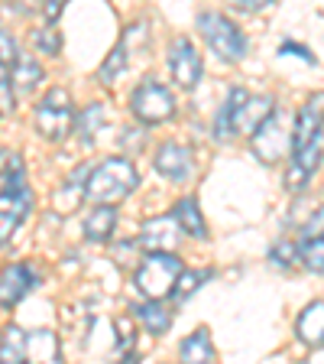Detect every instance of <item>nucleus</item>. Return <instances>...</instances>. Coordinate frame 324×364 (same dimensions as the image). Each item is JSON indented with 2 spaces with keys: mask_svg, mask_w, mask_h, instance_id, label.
I'll return each instance as SVG.
<instances>
[{
  "mask_svg": "<svg viewBox=\"0 0 324 364\" xmlns=\"http://www.w3.org/2000/svg\"><path fill=\"white\" fill-rule=\"evenodd\" d=\"M230 4L240 10H263V7H269L272 0H230Z\"/></svg>",
  "mask_w": 324,
  "mask_h": 364,
  "instance_id": "32",
  "label": "nucleus"
},
{
  "mask_svg": "<svg viewBox=\"0 0 324 364\" xmlns=\"http://www.w3.org/2000/svg\"><path fill=\"white\" fill-rule=\"evenodd\" d=\"M36 127L52 144H62L72 134V127H75V105H72V95L65 88L45 91V98L36 107Z\"/></svg>",
  "mask_w": 324,
  "mask_h": 364,
  "instance_id": "4",
  "label": "nucleus"
},
{
  "mask_svg": "<svg viewBox=\"0 0 324 364\" xmlns=\"http://www.w3.org/2000/svg\"><path fill=\"white\" fill-rule=\"evenodd\" d=\"M169 65H172L175 82L185 91L201 82V55H198V49L185 36L172 43V49H169Z\"/></svg>",
  "mask_w": 324,
  "mask_h": 364,
  "instance_id": "8",
  "label": "nucleus"
},
{
  "mask_svg": "<svg viewBox=\"0 0 324 364\" xmlns=\"http://www.w3.org/2000/svg\"><path fill=\"white\" fill-rule=\"evenodd\" d=\"M16 107V95L10 88V72L7 65H0V114H10Z\"/></svg>",
  "mask_w": 324,
  "mask_h": 364,
  "instance_id": "26",
  "label": "nucleus"
},
{
  "mask_svg": "<svg viewBox=\"0 0 324 364\" xmlns=\"http://www.w3.org/2000/svg\"><path fill=\"white\" fill-rule=\"evenodd\" d=\"M295 332H298V338H302L305 345H315V348L321 345V335H324V306H321V299H315V303L298 316Z\"/></svg>",
  "mask_w": 324,
  "mask_h": 364,
  "instance_id": "16",
  "label": "nucleus"
},
{
  "mask_svg": "<svg viewBox=\"0 0 324 364\" xmlns=\"http://www.w3.org/2000/svg\"><path fill=\"white\" fill-rule=\"evenodd\" d=\"M33 212V192L26 186V166L20 153L7 150L0 156V247L13 237L20 221Z\"/></svg>",
  "mask_w": 324,
  "mask_h": 364,
  "instance_id": "1",
  "label": "nucleus"
},
{
  "mask_svg": "<svg viewBox=\"0 0 324 364\" xmlns=\"http://www.w3.org/2000/svg\"><path fill=\"white\" fill-rule=\"evenodd\" d=\"M172 218L179 221V228H181V231H185L189 237H208V228H204L201 208H198L195 198H181V202H175Z\"/></svg>",
  "mask_w": 324,
  "mask_h": 364,
  "instance_id": "15",
  "label": "nucleus"
},
{
  "mask_svg": "<svg viewBox=\"0 0 324 364\" xmlns=\"http://www.w3.org/2000/svg\"><path fill=\"white\" fill-rule=\"evenodd\" d=\"M68 0H43V16H45V23H55L59 20V14H62V7H65Z\"/></svg>",
  "mask_w": 324,
  "mask_h": 364,
  "instance_id": "30",
  "label": "nucleus"
},
{
  "mask_svg": "<svg viewBox=\"0 0 324 364\" xmlns=\"http://www.w3.org/2000/svg\"><path fill=\"white\" fill-rule=\"evenodd\" d=\"M152 166H156L159 176H166V179L185 182L191 176V169H195V163H191V153L181 144H162L156 150V156H152Z\"/></svg>",
  "mask_w": 324,
  "mask_h": 364,
  "instance_id": "9",
  "label": "nucleus"
},
{
  "mask_svg": "<svg viewBox=\"0 0 324 364\" xmlns=\"http://www.w3.org/2000/svg\"><path fill=\"white\" fill-rule=\"evenodd\" d=\"M282 53H289V55H302L305 62H315V55L305 53V46H298V43H282Z\"/></svg>",
  "mask_w": 324,
  "mask_h": 364,
  "instance_id": "31",
  "label": "nucleus"
},
{
  "mask_svg": "<svg viewBox=\"0 0 324 364\" xmlns=\"http://www.w3.org/2000/svg\"><path fill=\"white\" fill-rule=\"evenodd\" d=\"M136 166L123 156H111L101 166L91 169V176L84 179V198L94 205H117L136 189Z\"/></svg>",
  "mask_w": 324,
  "mask_h": 364,
  "instance_id": "2",
  "label": "nucleus"
},
{
  "mask_svg": "<svg viewBox=\"0 0 324 364\" xmlns=\"http://www.w3.org/2000/svg\"><path fill=\"white\" fill-rule=\"evenodd\" d=\"M33 287H36V273H33L26 264L7 267V270L0 273V306L13 309V306L20 303V299L30 293Z\"/></svg>",
  "mask_w": 324,
  "mask_h": 364,
  "instance_id": "10",
  "label": "nucleus"
},
{
  "mask_svg": "<svg viewBox=\"0 0 324 364\" xmlns=\"http://www.w3.org/2000/svg\"><path fill=\"white\" fill-rule=\"evenodd\" d=\"M130 107L143 124H162L175 114V101L169 95V88H162L159 82H143L133 91Z\"/></svg>",
  "mask_w": 324,
  "mask_h": 364,
  "instance_id": "7",
  "label": "nucleus"
},
{
  "mask_svg": "<svg viewBox=\"0 0 324 364\" xmlns=\"http://www.w3.org/2000/svg\"><path fill=\"white\" fill-rule=\"evenodd\" d=\"M269 257H272V264L276 267H292V260H295V247L292 244H276V247L269 250Z\"/></svg>",
  "mask_w": 324,
  "mask_h": 364,
  "instance_id": "29",
  "label": "nucleus"
},
{
  "mask_svg": "<svg viewBox=\"0 0 324 364\" xmlns=\"http://www.w3.org/2000/svg\"><path fill=\"white\" fill-rule=\"evenodd\" d=\"M0 361H7V364L26 361V332L20 326L4 328V335H0Z\"/></svg>",
  "mask_w": 324,
  "mask_h": 364,
  "instance_id": "20",
  "label": "nucleus"
},
{
  "mask_svg": "<svg viewBox=\"0 0 324 364\" xmlns=\"http://www.w3.org/2000/svg\"><path fill=\"white\" fill-rule=\"evenodd\" d=\"M123 68H127V43H121V46H113L111 49V55H107V62L101 65V72H98V78L104 85H113L117 78L123 75Z\"/></svg>",
  "mask_w": 324,
  "mask_h": 364,
  "instance_id": "23",
  "label": "nucleus"
},
{
  "mask_svg": "<svg viewBox=\"0 0 324 364\" xmlns=\"http://www.w3.org/2000/svg\"><path fill=\"white\" fill-rule=\"evenodd\" d=\"M39 82H43V65H39L33 55L20 53L13 62V72H10V88H13V95H33Z\"/></svg>",
  "mask_w": 324,
  "mask_h": 364,
  "instance_id": "13",
  "label": "nucleus"
},
{
  "mask_svg": "<svg viewBox=\"0 0 324 364\" xmlns=\"http://www.w3.org/2000/svg\"><path fill=\"white\" fill-rule=\"evenodd\" d=\"M321 218H324V215H321V208H318V212H315V218H311V221H308V228H305V237H311V235H321Z\"/></svg>",
  "mask_w": 324,
  "mask_h": 364,
  "instance_id": "33",
  "label": "nucleus"
},
{
  "mask_svg": "<svg viewBox=\"0 0 324 364\" xmlns=\"http://www.w3.org/2000/svg\"><path fill=\"white\" fill-rule=\"evenodd\" d=\"M140 241H143L150 250H169V254H175V247H179V241H181V228L172 215L156 218V221H146Z\"/></svg>",
  "mask_w": 324,
  "mask_h": 364,
  "instance_id": "11",
  "label": "nucleus"
},
{
  "mask_svg": "<svg viewBox=\"0 0 324 364\" xmlns=\"http://www.w3.org/2000/svg\"><path fill=\"white\" fill-rule=\"evenodd\" d=\"M198 30H201L208 49H214V55L224 62H240L247 55V36L237 30L234 23L220 14H201L198 16Z\"/></svg>",
  "mask_w": 324,
  "mask_h": 364,
  "instance_id": "5",
  "label": "nucleus"
},
{
  "mask_svg": "<svg viewBox=\"0 0 324 364\" xmlns=\"http://www.w3.org/2000/svg\"><path fill=\"white\" fill-rule=\"evenodd\" d=\"M133 312L146 326L150 335H166L169 326H172V312H169L166 306H159V299H150V303H143V306H133Z\"/></svg>",
  "mask_w": 324,
  "mask_h": 364,
  "instance_id": "19",
  "label": "nucleus"
},
{
  "mask_svg": "<svg viewBox=\"0 0 324 364\" xmlns=\"http://www.w3.org/2000/svg\"><path fill=\"white\" fill-rule=\"evenodd\" d=\"M113 225H117V212H113V205H98V208L88 215V221H84V237H88V241L104 244L107 237L113 235Z\"/></svg>",
  "mask_w": 324,
  "mask_h": 364,
  "instance_id": "17",
  "label": "nucleus"
},
{
  "mask_svg": "<svg viewBox=\"0 0 324 364\" xmlns=\"http://www.w3.org/2000/svg\"><path fill=\"white\" fill-rule=\"evenodd\" d=\"M33 46H36L39 53H45V55H59L62 36L52 30V23H45V26H39V30L33 33Z\"/></svg>",
  "mask_w": 324,
  "mask_h": 364,
  "instance_id": "25",
  "label": "nucleus"
},
{
  "mask_svg": "<svg viewBox=\"0 0 324 364\" xmlns=\"http://www.w3.org/2000/svg\"><path fill=\"white\" fill-rule=\"evenodd\" d=\"M289 146H292L289 117L272 107L263 121H259V127L253 130V153H257V159H263V163H279V159H286Z\"/></svg>",
  "mask_w": 324,
  "mask_h": 364,
  "instance_id": "6",
  "label": "nucleus"
},
{
  "mask_svg": "<svg viewBox=\"0 0 324 364\" xmlns=\"http://www.w3.org/2000/svg\"><path fill=\"white\" fill-rule=\"evenodd\" d=\"M104 117H107L104 105H88L78 114V127H72V130H78V136H82L84 144H91V140L98 136V130L104 127Z\"/></svg>",
  "mask_w": 324,
  "mask_h": 364,
  "instance_id": "21",
  "label": "nucleus"
},
{
  "mask_svg": "<svg viewBox=\"0 0 324 364\" xmlns=\"http://www.w3.org/2000/svg\"><path fill=\"white\" fill-rule=\"evenodd\" d=\"M318 134H321V95H315V98H311L308 105L298 111L295 127H292V146H289V150L305 146L311 136H318Z\"/></svg>",
  "mask_w": 324,
  "mask_h": 364,
  "instance_id": "12",
  "label": "nucleus"
},
{
  "mask_svg": "<svg viewBox=\"0 0 324 364\" xmlns=\"http://www.w3.org/2000/svg\"><path fill=\"white\" fill-rule=\"evenodd\" d=\"M179 358L189 364H201V361H214V345H211V332L208 328H198L189 338L181 341Z\"/></svg>",
  "mask_w": 324,
  "mask_h": 364,
  "instance_id": "18",
  "label": "nucleus"
},
{
  "mask_svg": "<svg viewBox=\"0 0 324 364\" xmlns=\"http://www.w3.org/2000/svg\"><path fill=\"white\" fill-rule=\"evenodd\" d=\"M117 348H121V355L123 358H130L133 355V345H136V335H133V326H130L127 318H121V322H117Z\"/></svg>",
  "mask_w": 324,
  "mask_h": 364,
  "instance_id": "27",
  "label": "nucleus"
},
{
  "mask_svg": "<svg viewBox=\"0 0 324 364\" xmlns=\"http://www.w3.org/2000/svg\"><path fill=\"white\" fill-rule=\"evenodd\" d=\"M302 260H305V267H308L315 277H321V270H324V260H321V254H324V244H321V235H311V237H305L302 241Z\"/></svg>",
  "mask_w": 324,
  "mask_h": 364,
  "instance_id": "24",
  "label": "nucleus"
},
{
  "mask_svg": "<svg viewBox=\"0 0 324 364\" xmlns=\"http://www.w3.org/2000/svg\"><path fill=\"white\" fill-rule=\"evenodd\" d=\"M179 273H181V260L175 254H169V250H150V257L140 264L133 283L146 299H166L172 293V283Z\"/></svg>",
  "mask_w": 324,
  "mask_h": 364,
  "instance_id": "3",
  "label": "nucleus"
},
{
  "mask_svg": "<svg viewBox=\"0 0 324 364\" xmlns=\"http://www.w3.org/2000/svg\"><path fill=\"white\" fill-rule=\"evenodd\" d=\"M211 277V270H195V273H189V270H181L179 277H175V283H172V299L175 303H185L189 296H195L198 289H201V283Z\"/></svg>",
  "mask_w": 324,
  "mask_h": 364,
  "instance_id": "22",
  "label": "nucleus"
},
{
  "mask_svg": "<svg viewBox=\"0 0 324 364\" xmlns=\"http://www.w3.org/2000/svg\"><path fill=\"white\" fill-rule=\"evenodd\" d=\"M26 358L39 364H55L62 358L55 332H26Z\"/></svg>",
  "mask_w": 324,
  "mask_h": 364,
  "instance_id": "14",
  "label": "nucleus"
},
{
  "mask_svg": "<svg viewBox=\"0 0 324 364\" xmlns=\"http://www.w3.org/2000/svg\"><path fill=\"white\" fill-rule=\"evenodd\" d=\"M20 49H16V39L7 30H0V65H13Z\"/></svg>",
  "mask_w": 324,
  "mask_h": 364,
  "instance_id": "28",
  "label": "nucleus"
}]
</instances>
